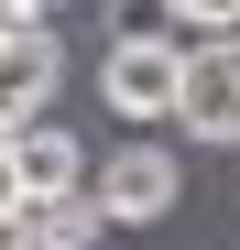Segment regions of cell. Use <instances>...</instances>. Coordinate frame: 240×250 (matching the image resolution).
Wrapping results in <instances>:
<instances>
[{
    "label": "cell",
    "mask_w": 240,
    "mask_h": 250,
    "mask_svg": "<svg viewBox=\"0 0 240 250\" xmlns=\"http://www.w3.org/2000/svg\"><path fill=\"white\" fill-rule=\"evenodd\" d=\"M88 196H98V218H109V229H153V218H175L186 174H175V152H164V142H120L109 163H88Z\"/></svg>",
    "instance_id": "1"
},
{
    "label": "cell",
    "mask_w": 240,
    "mask_h": 250,
    "mask_svg": "<svg viewBox=\"0 0 240 250\" xmlns=\"http://www.w3.org/2000/svg\"><path fill=\"white\" fill-rule=\"evenodd\" d=\"M175 131H186V142H229V152H240V33L186 44V76H175Z\"/></svg>",
    "instance_id": "2"
},
{
    "label": "cell",
    "mask_w": 240,
    "mask_h": 250,
    "mask_svg": "<svg viewBox=\"0 0 240 250\" xmlns=\"http://www.w3.org/2000/svg\"><path fill=\"white\" fill-rule=\"evenodd\" d=\"M175 76H186L175 33H164V44H109L98 55V98L131 120V131H153V120H175Z\"/></svg>",
    "instance_id": "3"
},
{
    "label": "cell",
    "mask_w": 240,
    "mask_h": 250,
    "mask_svg": "<svg viewBox=\"0 0 240 250\" xmlns=\"http://www.w3.org/2000/svg\"><path fill=\"white\" fill-rule=\"evenodd\" d=\"M44 98H55V33L33 22V33H11V44H0V142L33 131V120H44Z\"/></svg>",
    "instance_id": "4"
},
{
    "label": "cell",
    "mask_w": 240,
    "mask_h": 250,
    "mask_svg": "<svg viewBox=\"0 0 240 250\" xmlns=\"http://www.w3.org/2000/svg\"><path fill=\"white\" fill-rule=\"evenodd\" d=\"M11 174H22V207H33V196H66V185H88V152H76V131L33 120V131H11Z\"/></svg>",
    "instance_id": "5"
},
{
    "label": "cell",
    "mask_w": 240,
    "mask_h": 250,
    "mask_svg": "<svg viewBox=\"0 0 240 250\" xmlns=\"http://www.w3.org/2000/svg\"><path fill=\"white\" fill-rule=\"evenodd\" d=\"M22 229H33V250H88L109 218H98V196H88V185H66V196H33V207H22Z\"/></svg>",
    "instance_id": "6"
},
{
    "label": "cell",
    "mask_w": 240,
    "mask_h": 250,
    "mask_svg": "<svg viewBox=\"0 0 240 250\" xmlns=\"http://www.w3.org/2000/svg\"><path fill=\"white\" fill-rule=\"evenodd\" d=\"M175 11V33H196V44H208V33H240V0H164Z\"/></svg>",
    "instance_id": "7"
},
{
    "label": "cell",
    "mask_w": 240,
    "mask_h": 250,
    "mask_svg": "<svg viewBox=\"0 0 240 250\" xmlns=\"http://www.w3.org/2000/svg\"><path fill=\"white\" fill-rule=\"evenodd\" d=\"M44 22V0H0V44H11V33H33Z\"/></svg>",
    "instance_id": "8"
},
{
    "label": "cell",
    "mask_w": 240,
    "mask_h": 250,
    "mask_svg": "<svg viewBox=\"0 0 240 250\" xmlns=\"http://www.w3.org/2000/svg\"><path fill=\"white\" fill-rule=\"evenodd\" d=\"M0 250H33V229H22V207H0Z\"/></svg>",
    "instance_id": "9"
},
{
    "label": "cell",
    "mask_w": 240,
    "mask_h": 250,
    "mask_svg": "<svg viewBox=\"0 0 240 250\" xmlns=\"http://www.w3.org/2000/svg\"><path fill=\"white\" fill-rule=\"evenodd\" d=\"M0 207H22V174H11V142H0Z\"/></svg>",
    "instance_id": "10"
}]
</instances>
